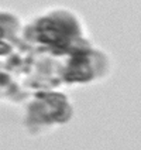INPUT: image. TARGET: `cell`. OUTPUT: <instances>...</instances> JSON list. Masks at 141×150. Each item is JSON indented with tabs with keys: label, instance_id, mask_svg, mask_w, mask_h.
<instances>
[{
	"label": "cell",
	"instance_id": "1",
	"mask_svg": "<svg viewBox=\"0 0 141 150\" xmlns=\"http://www.w3.org/2000/svg\"><path fill=\"white\" fill-rule=\"evenodd\" d=\"M38 102L30 108V120L33 122H65L69 119L71 109L61 93L38 92Z\"/></svg>",
	"mask_w": 141,
	"mask_h": 150
}]
</instances>
